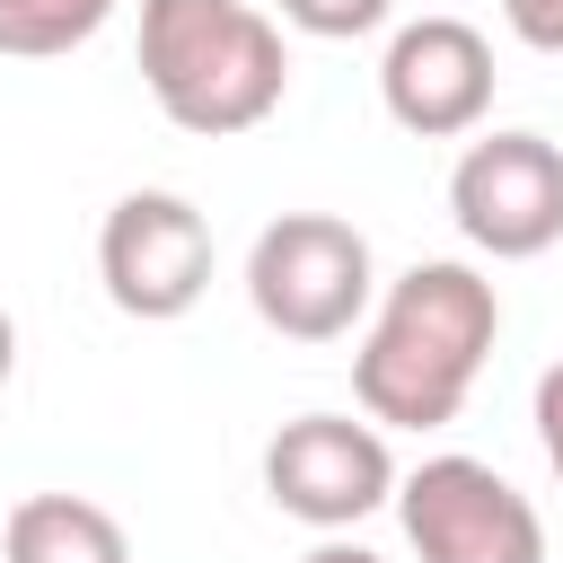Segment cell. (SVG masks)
Returning a JSON list of instances; mask_svg holds the SVG:
<instances>
[{
    "mask_svg": "<svg viewBox=\"0 0 563 563\" xmlns=\"http://www.w3.org/2000/svg\"><path fill=\"white\" fill-rule=\"evenodd\" d=\"M493 334H501V290L475 264H457V255L405 264L378 290L369 334L352 352L361 413L378 431H440V422H457V405L484 378Z\"/></svg>",
    "mask_w": 563,
    "mask_h": 563,
    "instance_id": "1",
    "label": "cell"
},
{
    "mask_svg": "<svg viewBox=\"0 0 563 563\" xmlns=\"http://www.w3.org/2000/svg\"><path fill=\"white\" fill-rule=\"evenodd\" d=\"M141 79L176 132L238 141L282 106L290 53L255 0H141Z\"/></svg>",
    "mask_w": 563,
    "mask_h": 563,
    "instance_id": "2",
    "label": "cell"
},
{
    "mask_svg": "<svg viewBox=\"0 0 563 563\" xmlns=\"http://www.w3.org/2000/svg\"><path fill=\"white\" fill-rule=\"evenodd\" d=\"M246 299L273 334L290 343H334L369 317L378 273H369V238L334 211H282L255 229L246 246Z\"/></svg>",
    "mask_w": 563,
    "mask_h": 563,
    "instance_id": "3",
    "label": "cell"
},
{
    "mask_svg": "<svg viewBox=\"0 0 563 563\" xmlns=\"http://www.w3.org/2000/svg\"><path fill=\"white\" fill-rule=\"evenodd\" d=\"M396 519L422 563H545L537 501L484 457H422L396 475Z\"/></svg>",
    "mask_w": 563,
    "mask_h": 563,
    "instance_id": "4",
    "label": "cell"
},
{
    "mask_svg": "<svg viewBox=\"0 0 563 563\" xmlns=\"http://www.w3.org/2000/svg\"><path fill=\"white\" fill-rule=\"evenodd\" d=\"M264 493H273L282 519H299L317 537H343L378 501H396L387 431L378 422H352V413H299V422H282L264 440Z\"/></svg>",
    "mask_w": 563,
    "mask_h": 563,
    "instance_id": "5",
    "label": "cell"
},
{
    "mask_svg": "<svg viewBox=\"0 0 563 563\" xmlns=\"http://www.w3.org/2000/svg\"><path fill=\"white\" fill-rule=\"evenodd\" d=\"M449 220L493 264H528L563 238V150L545 132H484L449 167Z\"/></svg>",
    "mask_w": 563,
    "mask_h": 563,
    "instance_id": "6",
    "label": "cell"
},
{
    "mask_svg": "<svg viewBox=\"0 0 563 563\" xmlns=\"http://www.w3.org/2000/svg\"><path fill=\"white\" fill-rule=\"evenodd\" d=\"M97 282H106V299H114L123 317H141V325L185 317V308L211 290V220H202L185 194H167V185L123 194V202L106 211V229H97Z\"/></svg>",
    "mask_w": 563,
    "mask_h": 563,
    "instance_id": "7",
    "label": "cell"
},
{
    "mask_svg": "<svg viewBox=\"0 0 563 563\" xmlns=\"http://www.w3.org/2000/svg\"><path fill=\"white\" fill-rule=\"evenodd\" d=\"M378 97L413 141H457L493 114V44L466 18H413L387 35Z\"/></svg>",
    "mask_w": 563,
    "mask_h": 563,
    "instance_id": "8",
    "label": "cell"
},
{
    "mask_svg": "<svg viewBox=\"0 0 563 563\" xmlns=\"http://www.w3.org/2000/svg\"><path fill=\"white\" fill-rule=\"evenodd\" d=\"M0 563H132V537L88 493H26L0 528Z\"/></svg>",
    "mask_w": 563,
    "mask_h": 563,
    "instance_id": "9",
    "label": "cell"
},
{
    "mask_svg": "<svg viewBox=\"0 0 563 563\" xmlns=\"http://www.w3.org/2000/svg\"><path fill=\"white\" fill-rule=\"evenodd\" d=\"M123 0H0V53L9 62H53L79 53Z\"/></svg>",
    "mask_w": 563,
    "mask_h": 563,
    "instance_id": "10",
    "label": "cell"
},
{
    "mask_svg": "<svg viewBox=\"0 0 563 563\" xmlns=\"http://www.w3.org/2000/svg\"><path fill=\"white\" fill-rule=\"evenodd\" d=\"M299 35H317V44H352V35H369V26H387V9L396 0H273Z\"/></svg>",
    "mask_w": 563,
    "mask_h": 563,
    "instance_id": "11",
    "label": "cell"
},
{
    "mask_svg": "<svg viewBox=\"0 0 563 563\" xmlns=\"http://www.w3.org/2000/svg\"><path fill=\"white\" fill-rule=\"evenodd\" d=\"M501 18L528 53H563V0H501Z\"/></svg>",
    "mask_w": 563,
    "mask_h": 563,
    "instance_id": "12",
    "label": "cell"
},
{
    "mask_svg": "<svg viewBox=\"0 0 563 563\" xmlns=\"http://www.w3.org/2000/svg\"><path fill=\"white\" fill-rule=\"evenodd\" d=\"M537 440H545V466H554V484H563V361L537 378Z\"/></svg>",
    "mask_w": 563,
    "mask_h": 563,
    "instance_id": "13",
    "label": "cell"
},
{
    "mask_svg": "<svg viewBox=\"0 0 563 563\" xmlns=\"http://www.w3.org/2000/svg\"><path fill=\"white\" fill-rule=\"evenodd\" d=\"M299 563H387V554H378V545H361V537H317Z\"/></svg>",
    "mask_w": 563,
    "mask_h": 563,
    "instance_id": "14",
    "label": "cell"
},
{
    "mask_svg": "<svg viewBox=\"0 0 563 563\" xmlns=\"http://www.w3.org/2000/svg\"><path fill=\"white\" fill-rule=\"evenodd\" d=\"M9 369H18V325H9V308H0V387H9Z\"/></svg>",
    "mask_w": 563,
    "mask_h": 563,
    "instance_id": "15",
    "label": "cell"
}]
</instances>
